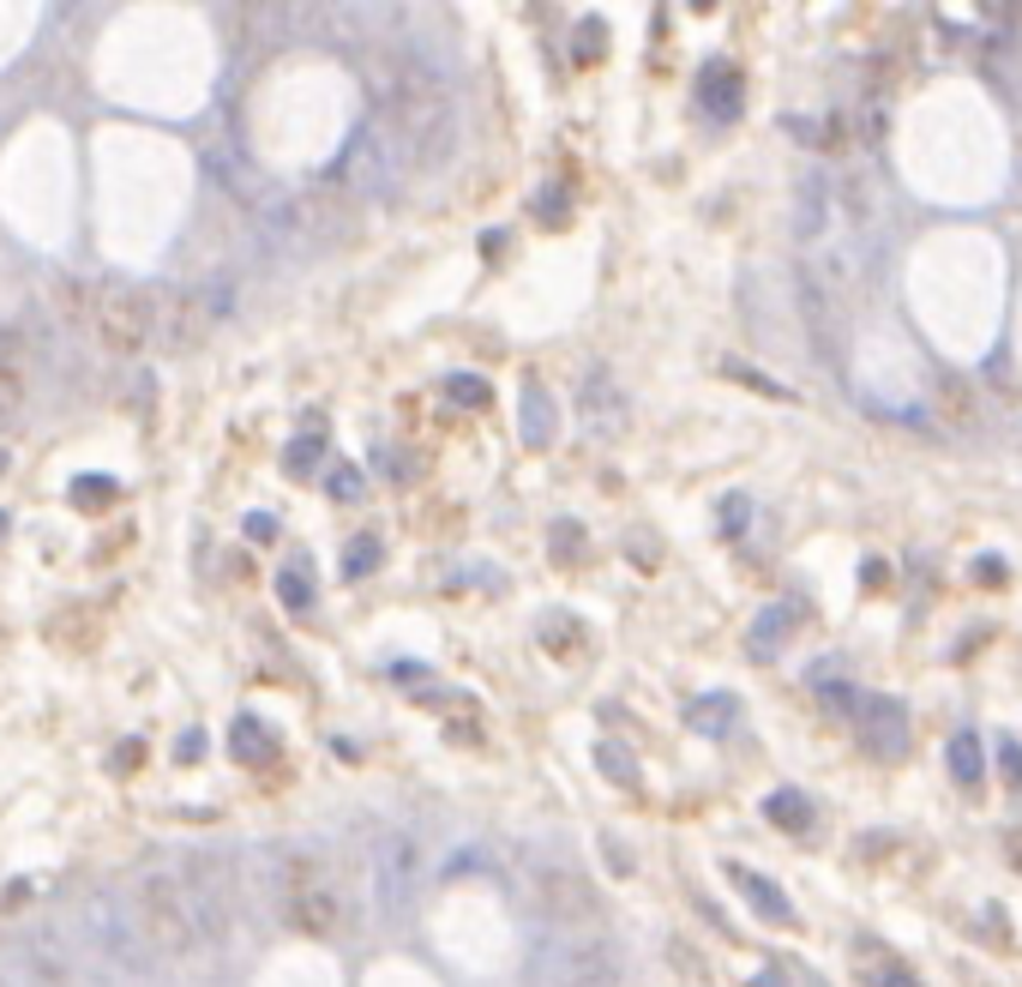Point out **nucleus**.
Returning <instances> with one entry per match:
<instances>
[{"label": "nucleus", "mask_w": 1022, "mask_h": 987, "mask_svg": "<svg viewBox=\"0 0 1022 987\" xmlns=\"http://www.w3.org/2000/svg\"><path fill=\"white\" fill-rule=\"evenodd\" d=\"M373 121L392 133L404 169H439V163L451 157V145H458V103H451L446 85H439L434 73H421V66H404V73L385 85Z\"/></svg>", "instance_id": "nucleus-1"}, {"label": "nucleus", "mask_w": 1022, "mask_h": 987, "mask_svg": "<svg viewBox=\"0 0 1022 987\" xmlns=\"http://www.w3.org/2000/svg\"><path fill=\"white\" fill-rule=\"evenodd\" d=\"M127 903H133L139 934L157 957L187 964V957H199L205 945H211V927H205V915H199L187 867H139L133 885H127Z\"/></svg>", "instance_id": "nucleus-2"}, {"label": "nucleus", "mask_w": 1022, "mask_h": 987, "mask_svg": "<svg viewBox=\"0 0 1022 987\" xmlns=\"http://www.w3.org/2000/svg\"><path fill=\"white\" fill-rule=\"evenodd\" d=\"M66 927H73L79 964L108 969V976H150L157 952L139 934V915H133L127 891H85V897L66 910Z\"/></svg>", "instance_id": "nucleus-3"}, {"label": "nucleus", "mask_w": 1022, "mask_h": 987, "mask_svg": "<svg viewBox=\"0 0 1022 987\" xmlns=\"http://www.w3.org/2000/svg\"><path fill=\"white\" fill-rule=\"evenodd\" d=\"M278 910L289 927L301 934H337L343 927V897H337V880L313 849H289L278 861Z\"/></svg>", "instance_id": "nucleus-4"}, {"label": "nucleus", "mask_w": 1022, "mask_h": 987, "mask_svg": "<svg viewBox=\"0 0 1022 987\" xmlns=\"http://www.w3.org/2000/svg\"><path fill=\"white\" fill-rule=\"evenodd\" d=\"M530 976L542 987H614L619 952L607 934H548L530 952Z\"/></svg>", "instance_id": "nucleus-5"}, {"label": "nucleus", "mask_w": 1022, "mask_h": 987, "mask_svg": "<svg viewBox=\"0 0 1022 987\" xmlns=\"http://www.w3.org/2000/svg\"><path fill=\"white\" fill-rule=\"evenodd\" d=\"M530 897L542 910V922L554 934H607L602 927V897L590 891V880L577 867H560V861H535L530 867Z\"/></svg>", "instance_id": "nucleus-6"}, {"label": "nucleus", "mask_w": 1022, "mask_h": 987, "mask_svg": "<svg viewBox=\"0 0 1022 987\" xmlns=\"http://www.w3.org/2000/svg\"><path fill=\"white\" fill-rule=\"evenodd\" d=\"M96 313V337H103L108 350H145L150 337H157V301L139 295V290H103L91 301Z\"/></svg>", "instance_id": "nucleus-7"}, {"label": "nucleus", "mask_w": 1022, "mask_h": 987, "mask_svg": "<svg viewBox=\"0 0 1022 987\" xmlns=\"http://www.w3.org/2000/svg\"><path fill=\"white\" fill-rule=\"evenodd\" d=\"M416 885H421V849L409 831H385L379 838V855H373V897H379L385 915H404L416 903Z\"/></svg>", "instance_id": "nucleus-8"}, {"label": "nucleus", "mask_w": 1022, "mask_h": 987, "mask_svg": "<svg viewBox=\"0 0 1022 987\" xmlns=\"http://www.w3.org/2000/svg\"><path fill=\"white\" fill-rule=\"evenodd\" d=\"M584 416H590L596 434H619V422H626V397H619L607 367H596V374L584 380Z\"/></svg>", "instance_id": "nucleus-9"}, {"label": "nucleus", "mask_w": 1022, "mask_h": 987, "mask_svg": "<svg viewBox=\"0 0 1022 987\" xmlns=\"http://www.w3.org/2000/svg\"><path fill=\"white\" fill-rule=\"evenodd\" d=\"M903 705H890V698H873L866 705V747L884 752V759H896V752L908 747V735H903Z\"/></svg>", "instance_id": "nucleus-10"}, {"label": "nucleus", "mask_w": 1022, "mask_h": 987, "mask_svg": "<svg viewBox=\"0 0 1022 987\" xmlns=\"http://www.w3.org/2000/svg\"><path fill=\"white\" fill-rule=\"evenodd\" d=\"M824 224H831V181H824L818 169L800 181V217H794V229H800V241H824Z\"/></svg>", "instance_id": "nucleus-11"}, {"label": "nucleus", "mask_w": 1022, "mask_h": 987, "mask_svg": "<svg viewBox=\"0 0 1022 987\" xmlns=\"http://www.w3.org/2000/svg\"><path fill=\"white\" fill-rule=\"evenodd\" d=\"M728 880H734V885L745 891V897H752L758 910L770 915V922H789V915H794V910H789V897H782L776 885H764V880H758V873H745V867H728Z\"/></svg>", "instance_id": "nucleus-12"}, {"label": "nucleus", "mask_w": 1022, "mask_h": 987, "mask_svg": "<svg viewBox=\"0 0 1022 987\" xmlns=\"http://www.w3.org/2000/svg\"><path fill=\"white\" fill-rule=\"evenodd\" d=\"M523 434H530L535 446L554 440V404H548L542 386H530V397H523Z\"/></svg>", "instance_id": "nucleus-13"}, {"label": "nucleus", "mask_w": 1022, "mask_h": 987, "mask_svg": "<svg viewBox=\"0 0 1022 987\" xmlns=\"http://www.w3.org/2000/svg\"><path fill=\"white\" fill-rule=\"evenodd\" d=\"M764 813H770V819H789V831H806V825H812V807L800 801V794H789V789H782V794H770V801H764Z\"/></svg>", "instance_id": "nucleus-14"}, {"label": "nucleus", "mask_w": 1022, "mask_h": 987, "mask_svg": "<svg viewBox=\"0 0 1022 987\" xmlns=\"http://www.w3.org/2000/svg\"><path fill=\"white\" fill-rule=\"evenodd\" d=\"M950 771H957L962 783H974V777H980V747H974V735H957V740H950Z\"/></svg>", "instance_id": "nucleus-15"}, {"label": "nucleus", "mask_w": 1022, "mask_h": 987, "mask_svg": "<svg viewBox=\"0 0 1022 987\" xmlns=\"http://www.w3.org/2000/svg\"><path fill=\"white\" fill-rule=\"evenodd\" d=\"M596 765H602L607 777H614V783H638V765H632L619 747H596Z\"/></svg>", "instance_id": "nucleus-16"}, {"label": "nucleus", "mask_w": 1022, "mask_h": 987, "mask_svg": "<svg viewBox=\"0 0 1022 987\" xmlns=\"http://www.w3.org/2000/svg\"><path fill=\"white\" fill-rule=\"evenodd\" d=\"M722 717H734L728 698H703V705H692V723H722Z\"/></svg>", "instance_id": "nucleus-17"}, {"label": "nucleus", "mask_w": 1022, "mask_h": 987, "mask_svg": "<svg viewBox=\"0 0 1022 987\" xmlns=\"http://www.w3.org/2000/svg\"><path fill=\"white\" fill-rule=\"evenodd\" d=\"M451 397H458V404H481L488 386H481V380H469V374H458V380H451Z\"/></svg>", "instance_id": "nucleus-18"}, {"label": "nucleus", "mask_w": 1022, "mask_h": 987, "mask_svg": "<svg viewBox=\"0 0 1022 987\" xmlns=\"http://www.w3.org/2000/svg\"><path fill=\"white\" fill-rule=\"evenodd\" d=\"M36 981V969H7L0 964V987H31Z\"/></svg>", "instance_id": "nucleus-19"}, {"label": "nucleus", "mask_w": 1022, "mask_h": 987, "mask_svg": "<svg viewBox=\"0 0 1022 987\" xmlns=\"http://www.w3.org/2000/svg\"><path fill=\"white\" fill-rule=\"evenodd\" d=\"M1004 771H1011V783H1022V752L1004 747Z\"/></svg>", "instance_id": "nucleus-20"}]
</instances>
